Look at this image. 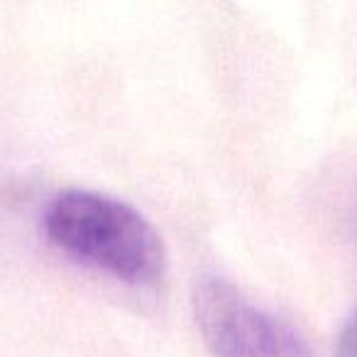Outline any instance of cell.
Listing matches in <instances>:
<instances>
[{"label": "cell", "mask_w": 357, "mask_h": 357, "mask_svg": "<svg viewBox=\"0 0 357 357\" xmlns=\"http://www.w3.org/2000/svg\"><path fill=\"white\" fill-rule=\"evenodd\" d=\"M45 235L71 259L130 287H157L164 277L159 235L132 206L84 189L61 191L42 218Z\"/></svg>", "instance_id": "obj_1"}, {"label": "cell", "mask_w": 357, "mask_h": 357, "mask_svg": "<svg viewBox=\"0 0 357 357\" xmlns=\"http://www.w3.org/2000/svg\"><path fill=\"white\" fill-rule=\"evenodd\" d=\"M194 318L215 357H313L306 340L259 308L228 279L204 274L194 287Z\"/></svg>", "instance_id": "obj_2"}, {"label": "cell", "mask_w": 357, "mask_h": 357, "mask_svg": "<svg viewBox=\"0 0 357 357\" xmlns=\"http://www.w3.org/2000/svg\"><path fill=\"white\" fill-rule=\"evenodd\" d=\"M335 357H357V306L347 316L345 326L337 337V352Z\"/></svg>", "instance_id": "obj_3"}]
</instances>
